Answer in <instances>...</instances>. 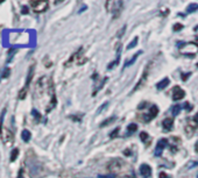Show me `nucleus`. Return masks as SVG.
<instances>
[{
    "label": "nucleus",
    "instance_id": "e433bc0d",
    "mask_svg": "<svg viewBox=\"0 0 198 178\" xmlns=\"http://www.w3.org/2000/svg\"><path fill=\"white\" fill-rule=\"evenodd\" d=\"M193 119H195V121H196V122L198 123V113L196 114V115H195V118H193Z\"/></svg>",
    "mask_w": 198,
    "mask_h": 178
},
{
    "label": "nucleus",
    "instance_id": "393cba45",
    "mask_svg": "<svg viewBox=\"0 0 198 178\" xmlns=\"http://www.w3.org/2000/svg\"><path fill=\"white\" fill-rule=\"evenodd\" d=\"M174 31H181V29H183V26L181 25V23H176V25H174Z\"/></svg>",
    "mask_w": 198,
    "mask_h": 178
},
{
    "label": "nucleus",
    "instance_id": "ddd939ff",
    "mask_svg": "<svg viewBox=\"0 0 198 178\" xmlns=\"http://www.w3.org/2000/svg\"><path fill=\"white\" fill-rule=\"evenodd\" d=\"M21 138H22V140H23L25 142H29V140H31V138H32L31 132H29L28 129L22 130V133H21Z\"/></svg>",
    "mask_w": 198,
    "mask_h": 178
},
{
    "label": "nucleus",
    "instance_id": "c756f323",
    "mask_svg": "<svg viewBox=\"0 0 198 178\" xmlns=\"http://www.w3.org/2000/svg\"><path fill=\"white\" fill-rule=\"evenodd\" d=\"M98 178H114V176H113V175H104V176H103V175H99Z\"/></svg>",
    "mask_w": 198,
    "mask_h": 178
},
{
    "label": "nucleus",
    "instance_id": "4c0bfd02",
    "mask_svg": "<svg viewBox=\"0 0 198 178\" xmlns=\"http://www.w3.org/2000/svg\"><path fill=\"white\" fill-rule=\"evenodd\" d=\"M195 150L198 153V141H197V143H196V148H195Z\"/></svg>",
    "mask_w": 198,
    "mask_h": 178
},
{
    "label": "nucleus",
    "instance_id": "2eb2a0df",
    "mask_svg": "<svg viewBox=\"0 0 198 178\" xmlns=\"http://www.w3.org/2000/svg\"><path fill=\"white\" fill-rule=\"evenodd\" d=\"M198 10V4H190V5L187 7V13L188 14H191L193 12Z\"/></svg>",
    "mask_w": 198,
    "mask_h": 178
},
{
    "label": "nucleus",
    "instance_id": "5701e85b",
    "mask_svg": "<svg viewBox=\"0 0 198 178\" xmlns=\"http://www.w3.org/2000/svg\"><path fill=\"white\" fill-rule=\"evenodd\" d=\"M107 106H108V102H105L104 105H102V106L98 108V111H97V114H100V113H102L103 111H104V110H105V108H106Z\"/></svg>",
    "mask_w": 198,
    "mask_h": 178
},
{
    "label": "nucleus",
    "instance_id": "a211bd4d",
    "mask_svg": "<svg viewBox=\"0 0 198 178\" xmlns=\"http://www.w3.org/2000/svg\"><path fill=\"white\" fill-rule=\"evenodd\" d=\"M179 112H181V106H179V105H175V106L171 107V113H173L174 117L178 115Z\"/></svg>",
    "mask_w": 198,
    "mask_h": 178
},
{
    "label": "nucleus",
    "instance_id": "c85d7f7f",
    "mask_svg": "<svg viewBox=\"0 0 198 178\" xmlns=\"http://www.w3.org/2000/svg\"><path fill=\"white\" fill-rule=\"evenodd\" d=\"M32 114H33V115H34V117H35L36 119H37V120H39V119H40V118H41L40 113L37 112L36 110H33V111H32Z\"/></svg>",
    "mask_w": 198,
    "mask_h": 178
},
{
    "label": "nucleus",
    "instance_id": "1a4fd4ad",
    "mask_svg": "<svg viewBox=\"0 0 198 178\" xmlns=\"http://www.w3.org/2000/svg\"><path fill=\"white\" fill-rule=\"evenodd\" d=\"M120 52H121V46H120V43H118L117 44V60L114 62H112L111 64H108V69L111 70L112 68H114V66L118 65V63H119V61H120Z\"/></svg>",
    "mask_w": 198,
    "mask_h": 178
},
{
    "label": "nucleus",
    "instance_id": "6e6552de",
    "mask_svg": "<svg viewBox=\"0 0 198 178\" xmlns=\"http://www.w3.org/2000/svg\"><path fill=\"white\" fill-rule=\"evenodd\" d=\"M140 175L142 176L143 178H148L150 177V175H152V168L146 164V163H143L140 165Z\"/></svg>",
    "mask_w": 198,
    "mask_h": 178
},
{
    "label": "nucleus",
    "instance_id": "aec40b11",
    "mask_svg": "<svg viewBox=\"0 0 198 178\" xmlns=\"http://www.w3.org/2000/svg\"><path fill=\"white\" fill-rule=\"evenodd\" d=\"M116 119H117V118H114V117L108 118L106 121H104V122L100 123V127H105V126H107V125H110V123H112V122H114L116 121Z\"/></svg>",
    "mask_w": 198,
    "mask_h": 178
},
{
    "label": "nucleus",
    "instance_id": "4468645a",
    "mask_svg": "<svg viewBox=\"0 0 198 178\" xmlns=\"http://www.w3.org/2000/svg\"><path fill=\"white\" fill-rule=\"evenodd\" d=\"M137 129V123H129L127 126V135H131L133 133H135Z\"/></svg>",
    "mask_w": 198,
    "mask_h": 178
},
{
    "label": "nucleus",
    "instance_id": "72a5a7b5",
    "mask_svg": "<svg viewBox=\"0 0 198 178\" xmlns=\"http://www.w3.org/2000/svg\"><path fill=\"white\" fill-rule=\"evenodd\" d=\"M120 178H135L134 175H127V176H124V177H120Z\"/></svg>",
    "mask_w": 198,
    "mask_h": 178
},
{
    "label": "nucleus",
    "instance_id": "423d86ee",
    "mask_svg": "<svg viewBox=\"0 0 198 178\" xmlns=\"http://www.w3.org/2000/svg\"><path fill=\"white\" fill-rule=\"evenodd\" d=\"M185 97V92L183 91V89L179 86H175L173 89V100L177 101V100H182L183 98Z\"/></svg>",
    "mask_w": 198,
    "mask_h": 178
},
{
    "label": "nucleus",
    "instance_id": "f3484780",
    "mask_svg": "<svg viewBox=\"0 0 198 178\" xmlns=\"http://www.w3.org/2000/svg\"><path fill=\"white\" fill-rule=\"evenodd\" d=\"M137 42H139V37H137V36H135V37L133 39L132 42H131V43H129V44L127 46V49L129 50V49H133V48H135V47H137Z\"/></svg>",
    "mask_w": 198,
    "mask_h": 178
},
{
    "label": "nucleus",
    "instance_id": "473e14b6",
    "mask_svg": "<svg viewBox=\"0 0 198 178\" xmlns=\"http://www.w3.org/2000/svg\"><path fill=\"white\" fill-rule=\"evenodd\" d=\"M198 165V162H191L190 164H189V168H195V167H197Z\"/></svg>",
    "mask_w": 198,
    "mask_h": 178
},
{
    "label": "nucleus",
    "instance_id": "9b49d317",
    "mask_svg": "<svg viewBox=\"0 0 198 178\" xmlns=\"http://www.w3.org/2000/svg\"><path fill=\"white\" fill-rule=\"evenodd\" d=\"M142 54V50H139L137 52H135L134 55H133V57L131 58V60H127L126 62H125V64H124V68H128V66H131L134 63V62L137 61V58L139 57V55H141Z\"/></svg>",
    "mask_w": 198,
    "mask_h": 178
},
{
    "label": "nucleus",
    "instance_id": "0eeeda50",
    "mask_svg": "<svg viewBox=\"0 0 198 178\" xmlns=\"http://www.w3.org/2000/svg\"><path fill=\"white\" fill-rule=\"evenodd\" d=\"M149 66H150V64H148L146 68H145V70H143V73L142 76H141V78H140V81H137V84L135 85V87H134V90L133 91H137L140 87L142 86L143 84H145V81H147V77H148V72H149Z\"/></svg>",
    "mask_w": 198,
    "mask_h": 178
},
{
    "label": "nucleus",
    "instance_id": "cd10ccee",
    "mask_svg": "<svg viewBox=\"0 0 198 178\" xmlns=\"http://www.w3.org/2000/svg\"><path fill=\"white\" fill-rule=\"evenodd\" d=\"M119 130H120V129H119V127H117L116 129H114V132H112L111 134H110V136H111V138H117Z\"/></svg>",
    "mask_w": 198,
    "mask_h": 178
},
{
    "label": "nucleus",
    "instance_id": "2f4dec72",
    "mask_svg": "<svg viewBox=\"0 0 198 178\" xmlns=\"http://www.w3.org/2000/svg\"><path fill=\"white\" fill-rule=\"evenodd\" d=\"M158 178H171V177H169L167 173H164V172H160V175H158Z\"/></svg>",
    "mask_w": 198,
    "mask_h": 178
},
{
    "label": "nucleus",
    "instance_id": "bb28decb",
    "mask_svg": "<svg viewBox=\"0 0 198 178\" xmlns=\"http://www.w3.org/2000/svg\"><path fill=\"white\" fill-rule=\"evenodd\" d=\"M10 72H11L10 68H6L5 70H4V73H2V78H6V77L10 76Z\"/></svg>",
    "mask_w": 198,
    "mask_h": 178
},
{
    "label": "nucleus",
    "instance_id": "dca6fc26",
    "mask_svg": "<svg viewBox=\"0 0 198 178\" xmlns=\"http://www.w3.org/2000/svg\"><path fill=\"white\" fill-rule=\"evenodd\" d=\"M18 155H19V149H13L12 153H11V162H14L16 158H18Z\"/></svg>",
    "mask_w": 198,
    "mask_h": 178
},
{
    "label": "nucleus",
    "instance_id": "4be33fe9",
    "mask_svg": "<svg viewBox=\"0 0 198 178\" xmlns=\"http://www.w3.org/2000/svg\"><path fill=\"white\" fill-rule=\"evenodd\" d=\"M26 94H27V87H25V89H22L20 91V94H19V99H25L26 98Z\"/></svg>",
    "mask_w": 198,
    "mask_h": 178
},
{
    "label": "nucleus",
    "instance_id": "a878e982",
    "mask_svg": "<svg viewBox=\"0 0 198 178\" xmlns=\"http://www.w3.org/2000/svg\"><path fill=\"white\" fill-rule=\"evenodd\" d=\"M5 113L6 111L4 110L2 113H1V115H0V133H1V126H2V121H4V117H5Z\"/></svg>",
    "mask_w": 198,
    "mask_h": 178
},
{
    "label": "nucleus",
    "instance_id": "6ab92c4d",
    "mask_svg": "<svg viewBox=\"0 0 198 178\" xmlns=\"http://www.w3.org/2000/svg\"><path fill=\"white\" fill-rule=\"evenodd\" d=\"M33 71H34V65H32L29 68V71H28V76H27V86L29 85V83L32 81V77H33Z\"/></svg>",
    "mask_w": 198,
    "mask_h": 178
},
{
    "label": "nucleus",
    "instance_id": "f704fd0d",
    "mask_svg": "<svg viewBox=\"0 0 198 178\" xmlns=\"http://www.w3.org/2000/svg\"><path fill=\"white\" fill-rule=\"evenodd\" d=\"M190 76V73H188V75H184V73H182V78H183V81H185L188 77Z\"/></svg>",
    "mask_w": 198,
    "mask_h": 178
},
{
    "label": "nucleus",
    "instance_id": "f8f14e48",
    "mask_svg": "<svg viewBox=\"0 0 198 178\" xmlns=\"http://www.w3.org/2000/svg\"><path fill=\"white\" fill-rule=\"evenodd\" d=\"M169 83H170V81H169V78H163L162 81H160V83H158V85H156V89L158 90H164L166 87L169 85Z\"/></svg>",
    "mask_w": 198,
    "mask_h": 178
},
{
    "label": "nucleus",
    "instance_id": "f03ea898",
    "mask_svg": "<svg viewBox=\"0 0 198 178\" xmlns=\"http://www.w3.org/2000/svg\"><path fill=\"white\" fill-rule=\"evenodd\" d=\"M126 164L127 163L124 162L121 158H113L111 162L108 163V171L113 176H117V175H119V172L124 169V167Z\"/></svg>",
    "mask_w": 198,
    "mask_h": 178
},
{
    "label": "nucleus",
    "instance_id": "7c9ffc66",
    "mask_svg": "<svg viewBox=\"0 0 198 178\" xmlns=\"http://www.w3.org/2000/svg\"><path fill=\"white\" fill-rule=\"evenodd\" d=\"M183 107H184V108H187V111H191V105L188 104V102H184Z\"/></svg>",
    "mask_w": 198,
    "mask_h": 178
},
{
    "label": "nucleus",
    "instance_id": "f257e3e1",
    "mask_svg": "<svg viewBox=\"0 0 198 178\" xmlns=\"http://www.w3.org/2000/svg\"><path fill=\"white\" fill-rule=\"evenodd\" d=\"M106 10L108 13H111V15L113 19H118L120 14H121L122 7H124V2L120 0H114V1H106Z\"/></svg>",
    "mask_w": 198,
    "mask_h": 178
},
{
    "label": "nucleus",
    "instance_id": "39448f33",
    "mask_svg": "<svg viewBox=\"0 0 198 178\" xmlns=\"http://www.w3.org/2000/svg\"><path fill=\"white\" fill-rule=\"evenodd\" d=\"M168 142H169V141H168L167 139H161V140L158 141V144H156V148H155V156L160 157V156L162 155L163 149L168 146Z\"/></svg>",
    "mask_w": 198,
    "mask_h": 178
},
{
    "label": "nucleus",
    "instance_id": "c9c22d12",
    "mask_svg": "<svg viewBox=\"0 0 198 178\" xmlns=\"http://www.w3.org/2000/svg\"><path fill=\"white\" fill-rule=\"evenodd\" d=\"M21 12H22V13H23V14H25V13H28V10H27V8H22V10H21Z\"/></svg>",
    "mask_w": 198,
    "mask_h": 178
},
{
    "label": "nucleus",
    "instance_id": "9d476101",
    "mask_svg": "<svg viewBox=\"0 0 198 178\" xmlns=\"http://www.w3.org/2000/svg\"><path fill=\"white\" fill-rule=\"evenodd\" d=\"M162 126L166 130H171L173 127H174V119H171V118H167V119H164V120L162 121Z\"/></svg>",
    "mask_w": 198,
    "mask_h": 178
},
{
    "label": "nucleus",
    "instance_id": "7ed1b4c3",
    "mask_svg": "<svg viewBox=\"0 0 198 178\" xmlns=\"http://www.w3.org/2000/svg\"><path fill=\"white\" fill-rule=\"evenodd\" d=\"M31 6L33 7V10L35 13H42L48 8V1H31Z\"/></svg>",
    "mask_w": 198,
    "mask_h": 178
},
{
    "label": "nucleus",
    "instance_id": "b1692460",
    "mask_svg": "<svg viewBox=\"0 0 198 178\" xmlns=\"http://www.w3.org/2000/svg\"><path fill=\"white\" fill-rule=\"evenodd\" d=\"M125 31H126V26H124L121 29H120V31H119L117 33V36H118V37H121V36L124 35V33H125Z\"/></svg>",
    "mask_w": 198,
    "mask_h": 178
},
{
    "label": "nucleus",
    "instance_id": "58836bf2",
    "mask_svg": "<svg viewBox=\"0 0 198 178\" xmlns=\"http://www.w3.org/2000/svg\"><path fill=\"white\" fill-rule=\"evenodd\" d=\"M18 178H23V177H22V175L20 173V175H19V177H18Z\"/></svg>",
    "mask_w": 198,
    "mask_h": 178
},
{
    "label": "nucleus",
    "instance_id": "20e7f679",
    "mask_svg": "<svg viewBox=\"0 0 198 178\" xmlns=\"http://www.w3.org/2000/svg\"><path fill=\"white\" fill-rule=\"evenodd\" d=\"M158 108L156 105H153L150 108H149V112H148V114H145L143 115V121L145 122H149L150 120H153L154 118L158 115Z\"/></svg>",
    "mask_w": 198,
    "mask_h": 178
},
{
    "label": "nucleus",
    "instance_id": "412c9836",
    "mask_svg": "<svg viewBox=\"0 0 198 178\" xmlns=\"http://www.w3.org/2000/svg\"><path fill=\"white\" fill-rule=\"evenodd\" d=\"M140 140L145 143H148V140H149V135H148L146 132H142L140 134Z\"/></svg>",
    "mask_w": 198,
    "mask_h": 178
}]
</instances>
